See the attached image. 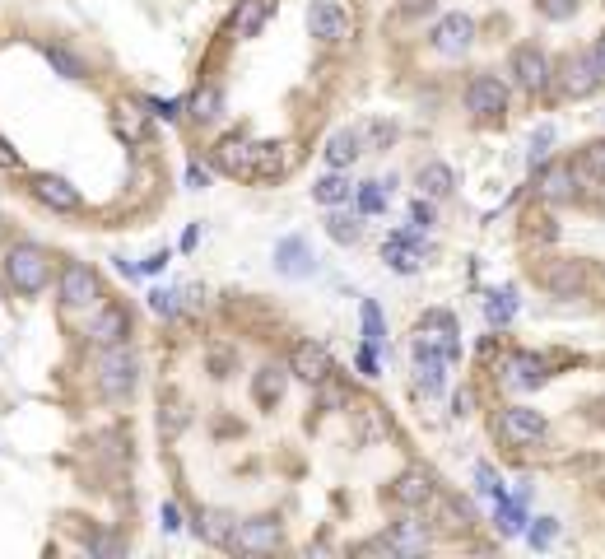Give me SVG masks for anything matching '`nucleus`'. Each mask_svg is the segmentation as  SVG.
I'll return each mask as SVG.
<instances>
[{
  "instance_id": "40",
  "label": "nucleus",
  "mask_w": 605,
  "mask_h": 559,
  "mask_svg": "<svg viewBox=\"0 0 605 559\" xmlns=\"http://www.w3.org/2000/svg\"><path fill=\"white\" fill-rule=\"evenodd\" d=\"M536 14L550 19V24H564V19L578 14V0H536Z\"/></svg>"
},
{
  "instance_id": "41",
  "label": "nucleus",
  "mask_w": 605,
  "mask_h": 559,
  "mask_svg": "<svg viewBox=\"0 0 605 559\" xmlns=\"http://www.w3.org/2000/svg\"><path fill=\"white\" fill-rule=\"evenodd\" d=\"M475 485H480V490L489 494V499H503V494H508V490H503V476H498V471H494L489 462L475 466Z\"/></svg>"
},
{
  "instance_id": "35",
  "label": "nucleus",
  "mask_w": 605,
  "mask_h": 559,
  "mask_svg": "<svg viewBox=\"0 0 605 559\" xmlns=\"http://www.w3.org/2000/svg\"><path fill=\"white\" fill-rule=\"evenodd\" d=\"M359 233H363L359 219L340 215L336 205H331V215H326V238H331V243H340V247H354V243H359Z\"/></svg>"
},
{
  "instance_id": "27",
  "label": "nucleus",
  "mask_w": 605,
  "mask_h": 559,
  "mask_svg": "<svg viewBox=\"0 0 605 559\" xmlns=\"http://www.w3.org/2000/svg\"><path fill=\"white\" fill-rule=\"evenodd\" d=\"M503 373H508V387H526V392L550 378L536 355H508V359H503Z\"/></svg>"
},
{
  "instance_id": "46",
  "label": "nucleus",
  "mask_w": 605,
  "mask_h": 559,
  "mask_svg": "<svg viewBox=\"0 0 605 559\" xmlns=\"http://www.w3.org/2000/svg\"><path fill=\"white\" fill-rule=\"evenodd\" d=\"M24 168V159H19V150H14L10 140L0 136V173H19Z\"/></svg>"
},
{
  "instance_id": "14",
  "label": "nucleus",
  "mask_w": 605,
  "mask_h": 559,
  "mask_svg": "<svg viewBox=\"0 0 605 559\" xmlns=\"http://www.w3.org/2000/svg\"><path fill=\"white\" fill-rule=\"evenodd\" d=\"M382 257L396 275H415L424 266V229H401L382 243Z\"/></svg>"
},
{
  "instance_id": "13",
  "label": "nucleus",
  "mask_w": 605,
  "mask_h": 559,
  "mask_svg": "<svg viewBox=\"0 0 605 559\" xmlns=\"http://www.w3.org/2000/svg\"><path fill=\"white\" fill-rule=\"evenodd\" d=\"M252 154H256V140H247V136H224L215 150H210V164H215L224 178L252 182Z\"/></svg>"
},
{
  "instance_id": "22",
  "label": "nucleus",
  "mask_w": 605,
  "mask_h": 559,
  "mask_svg": "<svg viewBox=\"0 0 605 559\" xmlns=\"http://www.w3.org/2000/svg\"><path fill=\"white\" fill-rule=\"evenodd\" d=\"M270 14H275V0H238V10H233V38H256L261 28L270 24Z\"/></svg>"
},
{
  "instance_id": "32",
  "label": "nucleus",
  "mask_w": 605,
  "mask_h": 559,
  "mask_svg": "<svg viewBox=\"0 0 605 559\" xmlns=\"http://www.w3.org/2000/svg\"><path fill=\"white\" fill-rule=\"evenodd\" d=\"M387 536H391V546H396V555H419V550L429 546V527H424V522H415V518L396 522Z\"/></svg>"
},
{
  "instance_id": "25",
  "label": "nucleus",
  "mask_w": 605,
  "mask_h": 559,
  "mask_svg": "<svg viewBox=\"0 0 605 559\" xmlns=\"http://www.w3.org/2000/svg\"><path fill=\"white\" fill-rule=\"evenodd\" d=\"M350 196H354V182H350V168H331L326 178H317L312 182V201L317 205H350Z\"/></svg>"
},
{
  "instance_id": "9",
  "label": "nucleus",
  "mask_w": 605,
  "mask_h": 559,
  "mask_svg": "<svg viewBox=\"0 0 605 559\" xmlns=\"http://www.w3.org/2000/svg\"><path fill=\"white\" fill-rule=\"evenodd\" d=\"M419 345H429V350H438V355L447 359V364H457L461 359V331H457V317L452 313H424L419 317Z\"/></svg>"
},
{
  "instance_id": "19",
  "label": "nucleus",
  "mask_w": 605,
  "mask_h": 559,
  "mask_svg": "<svg viewBox=\"0 0 605 559\" xmlns=\"http://www.w3.org/2000/svg\"><path fill=\"white\" fill-rule=\"evenodd\" d=\"M573 182H578V173H573V164H545L540 168V178H536V191H540V201H550V205H564V201H573Z\"/></svg>"
},
{
  "instance_id": "11",
  "label": "nucleus",
  "mask_w": 605,
  "mask_h": 559,
  "mask_svg": "<svg viewBox=\"0 0 605 559\" xmlns=\"http://www.w3.org/2000/svg\"><path fill=\"white\" fill-rule=\"evenodd\" d=\"M308 33L322 47H340V42L350 38V14L340 10L336 0H312L308 5Z\"/></svg>"
},
{
  "instance_id": "55",
  "label": "nucleus",
  "mask_w": 605,
  "mask_h": 559,
  "mask_svg": "<svg viewBox=\"0 0 605 559\" xmlns=\"http://www.w3.org/2000/svg\"><path fill=\"white\" fill-rule=\"evenodd\" d=\"M163 266H168V252H154V257H149L145 266H140V271H149V275H154V271H163Z\"/></svg>"
},
{
  "instance_id": "21",
  "label": "nucleus",
  "mask_w": 605,
  "mask_h": 559,
  "mask_svg": "<svg viewBox=\"0 0 605 559\" xmlns=\"http://www.w3.org/2000/svg\"><path fill=\"white\" fill-rule=\"evenodd\" d=\"M433 476L429 471H405V476H396V485H391V499L401 508H424L433 504Z\"/></svg>"
},
{
  "instance_id": "12",
  "label": "nucleus",
  "mask_w": 605,
  "mask_h": 559,
  "mask_svg": "<svg viewBox=\"0 0 605 559\" xmlns=\"http://www.w3.org/2000/svg\"><path fill=\"white\" fill-rule=\"evenodd\" d=\"M289 373L303 378V382H312V387H322V382H331V373H336L331 350H326L322 341H298L294 355H289Z\"/></svg>"
},
{
  "instance_id": "30",
  "label": "nucleus",
  "mask_w": 605,
  "mask_h": 559,
  "mask_svg": "<svg viewBox=\"0 0 605 559\" xmlns=\"http://www.w3.org/2000/svg\"><path fill=\"white\" fill-rule=\"evenodd\" d=\"M187 112H191V122H219V112H224V94H219V84H201L196 94L187 98Z\"/></svg>"
},
{
  "instance_id": "42",
  "label": "nucleus",
  "mask_w": 605,
  "mask_h": 559,
  "mask_svg": "<svg viewBox=\"0 0 605 559\" xmlns=\"http://www.w3.org/2000/svg\"><path fill=\"white\" fill-rule=\"evenodd\" d=\"M554 536H559V522L554 518H536V527H526V541H531L536 550H545Z\"/></svg>"
},
{
  "instance_id": "31",
  "label": "nucleus",
  "mask_w": 605,
  "mask_h": 559,
  "mask_svg": "<svg viewBox=\"0 0 605 559\" xmlns=\"http://www.w3.org/2000/svg\"><path fill=\"white\" fill-rule=\"evenodd\" d=\"M494 522L503 536H517L526 527V494H503L494 499Z\"/></svg>"
},
{
  "instance_id": "15",
  "label": "nucleus",
  "mask_w": 605,
  "mask_h": 559,
  "mask_svg": "<svg viewBox=\"0 0 605 559\" xmlns=\"http://www.w3.org/2000/svg\"><path fill=\"white\" fill-rule=\"evenodd\" d=\"M28 187H33V196H38L47 210H56V215H70V210H80V205H84L80 191L70 187L66 178H56V173H38Z\"/></svg>"
},
{
  "instance_id": "10",
  "label": "nucleus",
  "mask_w": 605,
  "mask_h": 559,
  "mask_svg": "<svg viewBox=\"0 0 605 559\" xmlns=\"http://www.w3.org/2000/svg\"><path fill=\"white\" fill-rule=\"evenodd\" d=\"M471 42H475V19L471 14H443L438 24H433L429 33V47L438 56H461V52H471Z\"/></svg>"
},
{
  "instance_id": "28",
  "label": "nucleus",
  "mask_w": 605,
  "mask_h": 559,
  "mask_svg": "<svg viewBox=\"0 0 605 559\" xmlns=\"http://www.w3.org/2000/svg\"><path fill=\"white\" fill-rule=\"evenodd\" d=\"M233 527H238V518L219 513V508H205L201 518H196V536L210 541V546H224V550H229V541H233Z\"/></svg>"
},
{
  "instance_id": "3",
  "label": "nucleus",
  "mask_w": 605,
  "mask_h": 559,
  "mask_svg": "<svg viewBox=\"0 0 605 559\" xmlns=\"http://www.w3.org/2000/svg\"><path fill=\"white\" fill-rule=\"evenodd\" d=\"M508 75L522 94L540 98V94H550V84H554V61L545 56V47L522 42V47H512V56H508Z\"/></svg>"
},
{
  "instance_id": "23",
  "label": "nucleus",
  "mask_w": 605,
  "mask_h": 559,
  "mask_svg": "<svg viewBox=\"0 0 605 559\" xmlns=\"http://www.w3.org/2000/svg\"><path fill=\"white\" fill-rule=\"evenodd\" d=\"M433 518H438V527H443L447 536H466L475 522H480L471 504H461V499H438V494H433Z\"/></svg>"
},
{
  "instance_id": "29",
  "label": "nucleus",
  "mask_w": 605,
  "mask_h": 559,
  "mask_svg": "<svg viewBox=\"0 0 605 559\" xmlns=\"http://www.w3.org/2000/svg\"><path fill=\"white\" fill-rule=\"evenodd\" d=\"M326 164L331 168H350L354 159L363 154V131H336V136L326 140Z\"/></svg>"
},
{
  "instance_id": "36",
  "label": "nucleus",
  "mask_w": 605,
  "mask_h": 559,
  "mask_svg": "<svg viewBox=\"0 0 605 559\" xmlns=\"http://www.w3.org/2000/svg\"><path fill=\"white\" fill-rule=\"evenodd\" d=\"M484 317H489V327H508L512 317H517V294L512 289H494L484 299Z\"/></svg>"
},
{
  "instance_id": "1",
  "label": "nucleus",
  "mask_w": 605,
  "mask_h": 559,
  "mask_svg": "<svg viewBox=\"0 0 605 559\" xmlns=\"http://www.w3.org/2000/svg\"><path fill=\"white\" fill-rule=\"evenodd\" d=\"M94 382L98 392L108 401H121V396L135 392L140 382V355H135L126 341H112V345H98V359H94Z\"/></svg>"
},
{
  "instance_id": "7",
  "label": "nucleus",
  "mask_w": 605,
  "mask_h": 559,
  "mask_svg": "<svg viewBox=\"0 0 605 559\" xmlns=\"http://www.w3.org/2000/svg\"><path fill=\"white\" fill-rule=\"evenodd\" d=\"M466 112H471L475 122H503L508 84L498 80V75H471V84H466Z\"/></svg>"
},
{
  "instance_id": "48",
  "label": "nucleus",
  "mask_w": 605,
  "mask_h": 559,
  "mask_svg": "<svg viewBox=\"0 0 605 559\" xmlns=\"http://www.w3.org/2000/svg\"><path fill=\"white\" fill-rule=\"evenodd\" d=\"M401 10L410 14V19H424V14L438 10V0H401Z\"/></svg>"
},
{
  "instance_id": "6",
  "label": "nucleus",
  "mask_w": 605,
  "mask_h": 559,
  "mask_svg": "<svg viewBox=\"0 0 605 559\" xmlns=\"http://www.w3.org/2000/svg\"><path fill=\"white\" fill-rule=\"evenodd\" d=\"M61 308L70 313H80V308H98L103 303V280H98L94 266H84V261H66L61 266Z\"/></svg>"
},
{
  "instance_id": "39",
  "label": "nucleus",
  "mask_w": 605,
  "mask_h": 559,
  "mask_svg": "<svg viewBox=\"0 0 605 559\" xmlns=\"http://www.w3.org/2000/svg\"><path fill=\"white\" fill-rule=\"evenodd\" d=\"M47 61H52V70H61L66 80H84V61L75 52H66V47H47Z\"/></svg>"
},
{
  "instance_id": "5",
  "label": "nucleus",
  "mask_w": 605,
  "mask_h": 559,
  "mask_svg": "<svg viewBox=\"0 0 605 559\" xmlns=\"http://www.w3.org/2000/svg\"><path fill=\"white\" fill-rule=\"evenodd\" d=\"M601 70H596V61H592V52H573V56H564L559 61V70H554V84L550 89H559V98H592L596 89H601Z\"/></svg>"
},
{
  "instance_id": "17",
  "label": "nucleus",
  "mask_w": 605,
  "mask_h": 559,
  "mask_svg": "<svg viewBox=\"0 0 605 559\" xmlns=\"http://www.w3.org/2000/svg\"><path fill=\"white\" fill-rule=\"evenodd\" d=\"M410 359H415V387L424 396H443V387H447V359L438 355V350H429V345H419L415 341V350H410Z\"/></svg>"
},
{
  "instance_id": "24",
  "label": "nucleus",
  "mask_w": 605,
  "mask_h": 559,
  "mask_svg": "<svg viewBox=\"0 0 605 559\" xmlns=\"http://www.w3.org/2000/svg\"><path fill=\"white\" fill-rule=\"evenodd\" d=\"M415 182H419V191H424L429 201H447L452 187H457V173H452L443 159H429V164L415 168Z\"/></svg>"
},
{
  "instance_id": "50",
  "label": "nucleus",
  "mask_w": 605,
  "mask_h": 559,
  "mask_svg": "<svg viewBox=\"0 0 605 559\" xmlns=\"http://www.w3.org/2000/svg\"><path fill=\"white\" fill-rule=\"evenodd\" d=\"M471 406H475V392H471V387L452 396V415H471Z\"/></svg>"
},
{
  "instance_id": "33",
  "label": "nucleus",
  "mask_w": 605,
  "mask_h": 559,
  "mask_svg": "<svg viewBox=\"0 0 605 559\" xmlns=\"http://www.w3.org/2000/svg\"><path fill=\"white\" fill-rule=\"evenodd\" d=\"M582 182H592V187H605V140H592V145H582L578 150V164H573Z\"/></svg>"
},
{
  "instance_id": "26",
  "label": "nucleus",
  "mask_w": 605,
  "mask_h": 559,
  "mask_svg": "<svg viewBox=\"0 0 605 559\" xmlns=\"http://www.w3.org/2000/svg\"><path fill=\"white\" fill-rule=\"evenodd\" d=\"M284 382H289V369H280V364H266V369H256V378H252L256 406H266V410L280 406V401H284Z\"/></svg>"
},
{
  "instance_id": "45",
  "label": "nucleus",
  "mask_w": 605,
  "mask_h": 559,
  "mask_svg": "<svg viewBox=\"0 0 605 559\" xmlns=\"http://www.w3.org/2000/svg\"><path fill=\"white\" fill-rule=\"evenodd\" d=\"M149 308H154L159 317H177V294H168V289H154V294H149Z\"/></svg>"
},
{
  "instance_id": "52",
  "label": "nucleus",
  "mask_w": 605,
  "mask_h": 559,
  "mask_svg": "<svg viewBox=\"0 0 605 559\" xmlns=\"http://www.w3.org/2000/svg\"><path fill=\"white\" fill-rule=\"evenodd\" d=\"M359 369L368 373V378L377 373V350H373V345H363V350H359Z\"/></svg>"
},
{
  "instance_id": "18",
  "label": "nucleus",
  "mask_w": 605,
  "mask_h": 559,
  "mask_svg": "<svg viewBox=\"0 0 605 559\" xmlns=\"http://www.w3.org/2000/svg\"><path fill=\"white\" fill-rule=\"evenodd\" d=\"M275 271L289 275V280H308L317 271V257L303 238H284V243H275Z\"/></svg>"
},
{
  "instance_id": "43",
  "label": "nucleus",
  "mask_w": 605,
  "mask_h": 559,
  "mask_svg": "<svg viewBox=\"0 0 605 559\" xmlns=\"http://www.w3.org/2000/svg\"><path fill=\"white\" fill-rule=\"evenodd\" d=\"M578 285H582V271L573 266V261H564V271L550 275V289H554V294H573Z\"/></svg>"
},
{
  "instance_id": "54",
  "label": "nucleus",
  "mask_w": 605,
  "mask_h": 559,
  "mask_svg": "<svg viewBox=\"0 0 605 559\" xmlns=\"http://www.w3.org/2000/svg\"><path fill=\"white\" fill-rule=\"evenodd\" d=\"M592 61H596V70H601V80H605V33L596 38V47H592Z\"/></svg>"
},
{
  "instance_id": "8",
  "label": "nucleus",
  "mask_w": 605,
  "mask_h": 559,
  "mask_svg": "<svg viewBox=\"0 0 605 559\" xmlns=\"http://www.w3.org/2000/svg\"><path fill=\"white\" fill-rule=\"evenodd\" d=\"M284 546V527L280 518H247L233 527V541L229 550H238V555H270V550H280Z\"/></svg>"
},
{
  "instance_id": "34",
  "label": "nucleus",
  "mask_w": 605,
  "mask_h": 559,
  "mask_svg": "<svg viewBox=\"0 0 605 559\" xmlns=\"http://www.w3.org/2000/svg\"><path fill=\"white\" fill-rule=\"evenodd\" d=\"M359 317H363V345H373V350H387V317L377 308L373 299L359 303Z\"/></svg>"
},
{
  "instance_id": "53",
  "label": "nucleus",
  "mask_w": 605,
  "mask_h": 559,
  "mask_svg": "<svg viewBox=\"0 0 605 559\" xmlns=\"http://www.w3.org/2000/svg\"><path fill=\"white\" fill-rule=\"evenodd\" d=\"M187 182H191V187H210V173H205L201 164H191L187 168Z\"/></svg>"
},
{
  "instance_id": "38",
  "label": "nucleus",
  "mask_w": 605,
  "mask_h": 559,
  "mask_svg": "<svg viewBox=\"0 0 605 559\" xmlns=\"http://www.w3.org/2000/svg\"><path fill=\"white\" fill-rule=\"evenodd\" d=\"M117 131L126 140H145V112L135 103H117Z\"/></svg>"
},
{
  "instance_id": "37",
  "label": "nucleus",
  "mask_w": 605,
  "mask_h": 559,
  "mask_svg": "<svg viewBox=\"0 0 605 559\" xmlns=\"http://www.w3.org/2000/svg\"><path fill=\"white\" fill-rule=\"evenodd\" d=\"M391 196V182H359L354 187V201H359V215H382Z\"/></svg>"
},
{
  "instance_id": "44",
  "label": "nucleus",
  "mask_w": 605,
  "mask_h": 559,
  "mask_svg": "<svg viewBox=\"0 0 605 559\" xmlns=\"http://www.w3.org/2000/svg\"><path fill=\"white\" fill-rule=\"evenodd\" d=\"M550 145H554V126H540L536 136H531V164H540L550 154Z\"/></svg>"
},
{
  "instance_id": "2",
  "label": "nucleus",
  "mask_w": 605,
  "mask_h": 559,
  "mask_svg": "<svg viewBox=\"0 0 605 559\" xmlns=\"http://www.w3.org/2000/svg\"><path fill=\"white\" fill-rule=\"evenodd\" d=\"M5 280H10L14 294L33 299V294H42V289L52 285V257L38 243H14L5 252Z\"/></svg>"
},
{
  "instance_id": "4",
  "label": "nucleus",
  "mask_w": 605,
  "mask_h": 559,
  "mask_svg": "<svg viewBox=\"0 0 605 559\" xmlns=\"http://www.w3.org/2000/svg\"><path fill=\"white\" fill-rule=\"evenodd\" d=\"M494 434L503 448H536L540 438L550 434V424L536 406H503L494 420Z\"/></svg>"
},
{
  "instance_id": "51",
  "label": "nucleus",
  "mask_w": 605,
  "mask_h": 559,
  "mask_svg": "<svg viewBox=\"0 0 605 559\" xmlns=\"http://www.w3.org/2000/svg\"><path fill=\"white\" fill-rule=\"evenodd\" d=\"M163 532H177V527H182V513H177V504H163Z\"/></svg>"
},
{
  "instance_id": "20",
  "label": "nucleus",
  "mask_w": 605,
  "mask_h": 559,
  "mask_svg": "<svg viewBox=\"0 0 605 559\" xmlns=\"http://www.w3.org/2000/svg\"><path fill=\"white\" fill-rule=\"evenodd\" d=\"M126 336H131V313H126L121 303L98 308L94 322H89V341H94V345H112V341H126Z\"/></svg>"
},
{
  "instance_id": "47",
  "label": "nucleus",
  "mask_w": 605,
  "mask_h": 559,
  "mask_svg": "<svg viewBox=\"0 0 605 559\" xmlns=\"http://www.w3.org/2000/svg\"><path fill=\"white\" fill-rule=\"evenodd\" d=\"M410 219H415V229H429L433 224V201L429 196H419V201L410 205Z\"/></svg>"
},
{
  "instance_id": "49",
  "label": "nucleus",
  "mask_w": 605,
  "mask_h": 559,
  "mask_svg": "<svg viewBox=\"0 0 605 559\" xmlns=\"http://www.w3.org/2000/svg\"><path fill=\"white\" fill-rule=\"evenodd\" d=\"M149 108H154V112H159V117H163V122H173V117H177V112H182V103H168V98H149Z\"/></svg>"
},
{
  "instance_id": "16",
  "label": "nucleus",
  "mask_w": 605,
  "mask_h": 559,
  "mask_svg": "<svg viewBox=\"0 0 605 559\" xmlns=\"http://www.w3.org/2000/svg\"><path fill=\"white\" fill-rule=\"evenodd\" d=\"M294 168V145H275V140H256L252 154V182H275Z\"/></svg>"
}]
</instances>
